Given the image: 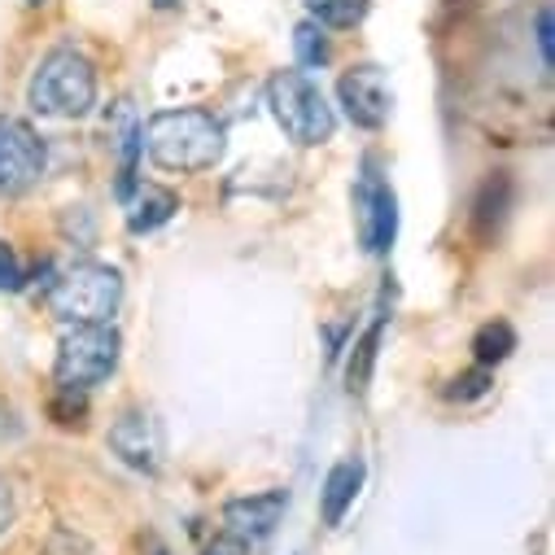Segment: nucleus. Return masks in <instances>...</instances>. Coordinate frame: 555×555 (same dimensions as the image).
Returning <instances> with one entry per match:
<instances>
[{
	"label": "nucleus",
	"mask_w": 555,
	"mask_h": 555,
	"mask_svg": "<svg viewBox=\"0 0 555 555\" xmlns=\"http://www.w3.org/2000/svg\"><path fill=\"white\" fill-rule=\"evenodd\" d=\"M180 210V197L163 184H135L127 193V232L145 236V232H158L171 215Z\"/></svg>",
	"instance_id": "12"
},
{
	"label": "nucleus",
	"mask_w": 555,
	"mask_h": 555,
	"mask_svg": "<svg viewBox=\"0 0 555 555\" xmlns=\"http://www.w3.org/2000/svg\"><path fill=\"white\" fill-rule=\"evenodd\" d=\"M380 328H385V320H376V324L359 337V346H354V359H350V372H346L350 393H363V389H367V376H372V363H376V346H380Z\"/></svg>",
	"instance_id": "16"
},
{
	"label": "nucleus",
	"mask_w": 555,
	"mask_h": 555,
	"mask_svg": "<svg viewBox=\"0 0 555 555\" xmlns=\"http://www.w3.org/2000/svg\"><path fill=\"white\" fill-rule=\"evenodd\" d=\"M337 96L346 105V118L363 131H380L389 122V109H393V92L385 83V75L376 66H354L341 75L337 83Z\"/></svg>",
	"instance_id": "8"
},
{
	"label": "nucleus",
	"mask_w": 555,
	"mask_h": 555,
	"mask_svg": "<svg viewBox=\"0 0 555 555\" xmlns=\"http://www.w3.org/2000/svg\"><path fill=\"white\" fill-rule=\"evenodd\" d=\"M27 101L36 114L49 118H83L96 105V70L83 53L75 49H53L40 70L31 75Z\"/></svg>",
	"instance_id": "3"
},
{
	"label": "nucleus",
	"mask_w": 555,
	"mask_h": 555,
	"mask_svg": "<svg viewBox=\"0 0 555 555\" xmlns=\"http://www.w3.org/2000/svg\"><path fill=\"white\" fill-rule=\"evenodd\" d=\"M223 122L206 109H163L141 127V150L163 171H206L223 158Z\"/></svg>",
	"instance_id": "1"
},
{
	"label": "nucleus",
	"mask_w": 555,
	"mask_h": 555,
	"mask_svg": "<svg viewBox=\"0 0 555 555\" xmlns=\"http://www.w3.org/2000/svg\"><path fill=\"white\" fill-rule=\"evenodd\" d=\"M490 380H494V376H490V367H481V363H477L473 372H464V376H455V380H451V389H447V398H460V402H473V398H481V393L490 389Z\"/></svg>",
	"instance_id": "18"
},
{
	"label": "nucleus",
	"mask_w": 555,
	"mask_h": 555,
	"mask_svg": "<svg viewBox=\"0 0 555 555\" xmlns=\"http://www.w3.org/2000/svg\"><path fill=\"white\" fill-rule=\"evenodd\" d=\"M105 131H109V145L118 154V197L127 202V193L135 189V158H141V118H135L131 101L114 105V118Z\"/></svg>",
	"instance_id": "11"
},
{
	"label": "nucleus",
	"mask_w": 555,
	"mask_h": 555,
	"mask_svg": "<svg viewBox=\"0 0 555 555\" xmlns=\"http://www.w3.org/2000/svg\"><path fill=\"white\" fill-rule=\"evenodd\" d=\"M267 105H271L275 122H281V131L294 145L311 150V145L333 141L337 114H333L324 88L307 70H275L271 83H267Z\"/></svg>",
	"instance_id": "2"
},
{
	"label": "nucleus",
	"mask_w": 555,
	"mask_h": 555,
	"mask_svg": "<svg viewBox=\"0 0 555 555\" xmlns=\"http://www.w3.org/2000/svg\"><path fill=\"white\" fill-rule=\"evenodd\" d=\"M202 555H249V542L223 529V533H215V538L206 542V551H202Z\"/></svg>",
	"instance_id": "21"
},
{
	"label": "nucleus",
	"mask_w": 555,
	"mask_h": 555,
	"mask_svg": "<svg viewBox=\"0 0 555 555\" xmlns=\"http://www.w3.org/2000/svg\"><path fill=\"white\" fill-rule=\"evenodd\" d=\"M551 44H555V31H551V10L542 5V10H538V53H542V66H546V70H551V62H555V57H551Z\"/></svg>",
	"instance_id": "22"
},
{
	"label": "nucleus",
	"mask_w": 555,
	"mask_h": 555,
	"mask_svg": "<svg viewBox=\"0 0 555 555\" xmlns=\"http://www.w3.org/2000/svg\"><path fill=\"white\" fill-rule=\"evenodd\" d=\"M122 302V275L109 262H75L49 289V311L62 324H109Z\"/></svg>",
	"instance_id": "4"
},
{
	"label": "nucleus",
	"mask_w": 555,
	"mask_h": 555,
	"mask_svg": "<svg viewBox=\"0 0 555 555\" xmlns=\"http://www.w3.org/2000/svg\"><path fill=\"white\" fill-rule=\"evenodd\" d=\"M307 10L320 27L346 31V27H359L367 18V0H307Z\"/></svg>",
	"instance_id": "15"
},
{
	"label": "nucleus",
	"mask_w": 555,
	"mask_h": 555,
	"mask_svg": "<svg viewBox=\"0 0 555 555\" xmlns=\"http://www.w3.org/2000/svg\"><path fill=\"white\" fill-rule=\"evenodd\" d=\"M118 350L122 337L109 324H70L57 341V363H53L57 389H79V393L96 389L101 380L114 376Z\"/></svg>",
	"instance_id": "5"
},
{
	"label": "nucleus",
	"mask_w": 555,
	"mask_h": 555,
	"mask_svg": "<svg viewBox=\"0 0 555 555\" xmlns=\"http://www.w3.org/2000/svg\"><path fill=\"white\" fill-rule=\"evenodd\" d=\"M512 350H516V333H512V324H507V320H490V324H481V328H477V337H473V354H477V363H481V367L503 363Z\"/></svg>",
	"instance_id": "14"
},
{
	"label": "nucleus",
	"mask_w": 555,
	"mask_h": 555,
	"mask_svg": "<svg viewBox=\"0 0 555 555\" xmlns=\"http://www.w3.org/2000/svg\"><path fill=\"white\" fill-rule=\"evenodd\" d=\"M14 525V490H10V481L0 477V533H5Z\"/></svg>",
	"instance_id": "23"
},
{
	"label": "nucleus",
	"mask_w": 555,
	"mask_h": 555,
	"mask_svg": "<svg viewBox=\"0 0 555 555\" xmlns=\"http://www.w3.org/2000/svg\"><path fill=\"white\" fill-rule=\"evenodd\" d=\"M359 490H363V464L359 460H341V464L328 468L324 490H320V516H324L328 529H337L346 520V512L354 507Z\"/></svg>",
	"instance_id": "13"
},
{
	"label": "nucleus",
	"mask_w": 555,
	"mask_h": 555,
	"mask_svg": "<svg viewBox=\"0 0 555 555\" xmlns=\"http://www.w3.org/2000/svg\"><path fill=\"white\" fill-rule=\"evenodd\" d=\"M294 53H298V62L302 66H324L328 62V36H324V27L320 23H302L298 31H294Z\"/></svg>",
	"instance_id": "17"
},
{
	"label": "nucleus",
	"mask_w": 555,
	"mask_h": 555,
	"mask_svg": "<svg viewBox=\"0 0 555 555\" xmlns=\"http://www.w3.org/2000/svg\"><path fill=\"white\" fill-rule=\"evenodd\" d=\"M289 507V490H262V494H245V499H232L223 507V525L228 533L245 538V542H262L275 533V525H281Z\"/></svg>",
	"instance_id": "9"
},
{
	"label": "nucleus",
	"mask_w": 555,
	"mask_h": 555,
	"mask_svg": "<svg viewBox=\"0 0 555 555\" xmlns=\"http://www.w3.org/2000/svg\"><path fill=\"white\" fill-rule=\"evenodd\" d=\"M109 451H114L127 468L158 473V455H163V447H158V429H154V421H150V415H141V411L118 415V421L109 425Z\"/></svg>",
	"instance_id": "10"
},
{
	"label": "nucleus",
	"mask_w": 555,
	"mask_h": 555,
	"mask_svg": "<svg viewBox=\"0 0 555 555\" xmlns=\"http://www.w3.org/2000/svg\"><path fill=\"white\" fill-rule=\"evenodd\" d=\"M354 232H359V245L367 254H389V245L398 236V197L372 158L354 184Z\"/></svg>",
	"instance_id": "6"
},
{
	"label": "nucleus",
	"mask_w": 555,
	"mask_h": 555,
	"mask_svg": "<svg viewBox=\"0 0 555 555\" xmlns=\"http://www.w3.org/2000/svg\"><path fill=\"white\" fill-rule=\"evenodd\" d=\"M27 5H44V0H27Z\"/></svg>",
	"instance_id": "25"
},
{
	"label": "nucleus",
	"mask_w": 555,
	"mask_h": 555,
	"mask_svg": "<svg viewBox=\"0 0 555 555\" xmlns=\"http://www.w3.org/2000/svg\"><path fill=\"white\" fill-rule=\"evenodd\" d=\"M44 141L36 135L31 122L23 118H0V193L5 197H23L40 184L44 176Z\"/></svg>",
	"instance_id": "7"
},
{
	"label": "nucleus",
	"mask_w": 555,
	"mask_h": 555,
	"mask_svg": "<svg viewBox=\"0 0 555 555\" xmlns=\"http://www.w3.org/2000/svg\"><path fill=\"white\" fill-rule=\"evenodd\" d=\"M23 289V267H18V254L0 241V294H14Z\"/></svg>",
	"instance_id": "20"
},
{
	"label": "nucleus",
	"mask_w": 555,
	"mask_h": 555,
	"mask_svg": "<svg viewBox=\"0 0 555 555\" xmlns=\"http://www.w3.org/2000/svg\"><path fill=\"white\" fill-rule=\"evenodd\" d=\"M154 5H158V10H176V5H180V0H154Z\"/></svg>",
	"instance_id": "24"
},
{
	"label": "nucleus",
	"mask_w": 555,
	"mask_h": 555,
	"mask_svg": "<svg viewBox=\"0 0 555 555\" xmlns=\"http://www.w3.org/2000/svg\"><path fill=\"white\" fill-rule=\"evenodd\" d=\"M53 415H57V425H83V393L79 389H57Z\"/></svg>",
	"instance_id": "19"
}]
</instances>
